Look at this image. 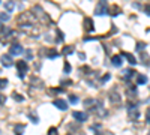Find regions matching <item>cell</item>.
I'll list each match as a JSON object with an SVG mask.
<instances>
[{
  "mask_svg": "<svg viewBox=\"0 0 150 135\" xmlns=\"http://www.w3.org/2000/svg\"><path fill=\"white\" fill-rule=\"evenodd\" d=\"M2 36H3V39H8V38H11V35H14V32H12V29H9V27H3L2 29Z\"/></svg>",
  "mask_w": 150,
  "mask_h": 135,
  "instance_id": "13",
  "label": "cell"
},
{
  "mask_svg": "<svg viewBox=\"0 0 150 135\" xmlns=\"http://www.w3.org/2000/svg\"><path fill=\"white\" fill-rule=\"evenodd\" d=\"M144 48H146V44L144 42H138V44H137V51H138V53H143Z\"/></svg>",
  "mask_w": 150,
  "mask_h": 135,
  "instance_id": "22",
  "label": "cell"
},
{
  "mask_svg": "<svg viewBox=\"0 0 150 135\" xmlns=\"http://www.w3.org/2000/svg\"><path fill=\"white\" fill-rule=\"evenodd\" d=\"M111 63H112V66H116V68H120V66L123 65V57H122L120 54H116V56H112V57H111Z\"/></svg>",
  "mask_w": 150,
  "mask_h": 135,
  "instance_id": "6",
  "label": "cell"
},
{
  "mask_svg": "<svg viewBox=\"0 0 150 135\" xmlns=\"http://www.w3.org/2000/svg\"><path fill=\"white\" fill-rule=\"evenodd\" d=\"M6 86H8V80H6V78H0V90L5 89Z\"/></svg>",
  "mask_w": 150,
  "mask_h": 135,
  "instance_id": "24",
  "label": "cell"
},
{
  "mask_svg": "<svg viewBox=\"0 0 150 135\" xmlns=\"http://www.w3.org/2000/svg\"><path fill=\"white\" fill-rule=\"evenodd\" d=\"M50 59H56V57H59V53L57 51H48V54H47Z\"/></svg>",
  "mask_w": 150,
  "mask_h": 135,
  "instance_id": "26",
  "label": "cell"
},
{
  "mask_svg": "<svg viewBox=\"0 0 150 135\" xmlns=\"http://www.w3.org/2000/svg\"><path fill=\"white\" fill-rule=\"evenodd\" d=\"M5 8H6L8 11H14L15 3H14V2H6V3H5Z\"/></svg>",
  "mask_w": 150,
  "mask_h": 135,
  "instance_id": "21",
  "label": "cell"
},
{
  "mask_svg": "<svg viewBox=\"0 0 150 135\" xmlns=\"http://www.w3.org/2000/svg\"><path fill=\"white\" fill-rule=\"evenodd\" d=\"M17 69H18V77L24 78V75H26L27 71H29V66H27L26 60H18L17 62Z\"/></svg>",
  "mask_w": 150,
  "mask_h": 135,
  "instance_id": "1",
  "label": "cell"
},
{
  "mask_svg": "<svg viewBox=\"0 0 150 135\" xmlns=\"http://www.w3.org/2000/svg\"><path fill=\"white\" fill-rule=\"evenodd\" d=\"M0 74H2V71H0Z\"/></svg>",
  "mask_w": 150,
  "mask_h": 135,
  "instance_id": "38",
  "label": "cell"
},
{
  "mask_svg": "<svg viewBox=\"0 0 150 135\" xmlns=\"http://www.w3.org/2000/svg\"><path fill=\"white\" fill-rule=\"evenodd\" d=\"M134 8L138 9V8H141V5H140V3H134Z\"/></svg>",
  "mask_w": 150,
  "mask_h": 135,
  "instance_id": "36",
  "label": "cell"
},
{
  "mask_svg": "<svg viewBox=\"0 0 150 135\" xmlns=\"http://www.w3.org/2000/svg\"><path fill=\"white\" fill-rule=\"evenodd\" d=\"M108 98H110V101H111L112 104H117V102H120V95H119L116 90H111V92L108 93Z\"/></svg>",
  "mask_w": 150,
  "mask_h": 135,
  "instance_id": "10",
  "label": "cell"
},
{
  "mask_svg": "<svg viewBox=\"0 0 150 135\" xmlns=\"http://www.w3.org/2000/svg\"><path fill=\"white\" fill-rule=\"evenodd\" d=\"M27 59H32V51L27 50Z\"/></svg>",
  "mask_w": 150,
  "mask_h": 135,
  "instance_id": "34",
  "label": "cell"
},
{
  "mask_svg": "<svg viewBox=\"0 0 150 135\" xmlns=\"http://www.w3.org/2000/svg\"><path fill=\"white\" fill-rule=\"evenodd\" d=\"M110 78H111V74H105V75H104V77L101 78V84H104V83H107V81H108Z\"/></svg>",
  "mask_w": 150,
  "mask_h": 135,
  "instance_id": "29",
  "label": "cell"
},
{
  "mask_svg": "<svg viewBox=\"0 0 150 135\" xmlns=\"http://www.w3.org/2000/svg\"><path fill=\"white\" fill-rule=\"evenodd\" d=\"M69 102H71L72 105H77V104H78V98L75 96V95H71V96H69Z\"/></svg>",
  "mask_w": 150,
  "mask_h": 135,
  "instance_id": "20",
  "label": "cell"
},
{
  "mask_svg": "<svg viewBox=\"0 0 150 135\" xmlns=\"http://www.w3.org/2000/svg\"><path fill=\"white\" fill-rule=\"evenodd\" d=\"M53 104H54V107H57L60 110V111H66V110H68V104L63 99H56Z\"/></svg>",
  "mask_w": 150,
  "mask_h": 135,
  "instance_id": "8",
  "label": "cell"
},
{
  "mask_svg": "<svg viewBox=\"0 0 150 135\" xmlns=\"http://www.w3.org/2000/svg\"><path fill=\"white\" fill-rule=\"evenodd\" d=\"M60 84H72L71 80H63V81H60Z\"/></svg>",
  "mask_w": 150,
  "mask_h": 135,
  "instance_id": "33",
  "label": "cell"
},
{
  "mask_svg": "<svg viewBox=\"0 0 150 135\" xmlns=\"http://www.w3.org/2000/svg\"><path fill=\"white\" fill-rule=\"evenodd\" d=\"M24 131H26V126H24V125H15L14 126V134L15 135H23L24 134Z\"/></svg>",
  "mask_w": 150,
  "mask_h": 135,
  "instance_id": "14",
  "label": "cell"
},
{
  "mask_svg": "<svg viewBox=\"0 0 150 135\" xmlns=\"http://www.w3.org/2000/svg\"><path fill=\"white\" fill-rule=\"evenodd\" d=\"M83 27H84L86 32H93V30H95V27H93V20L89 18V17H86L84 21H83Z\"/></svg>",
  "mask_w": 150,
  "mask_h": 135,
  "instance_id": "4",
  "label": "cell"
},
{
  "mask_svg": "<svg viewBox=\"0 0 150 135\" xmlns=\"http://www.w3.org/2000/svg\"><path fill=\"white\" fill-rule=\"evenodd\" d=\"M138 72H135V71H132V69H125L123 71V78L125 80H129V78H132V77H135Z\"/></svg>",
  "mask_w": 150,
  "mask_h": 135,
  "instance_id": "11",
  "label": "cell"
},
{
  "mask_svg": "<svg viewBox=\"0 0 150 135\" xmlns=\"http://www.w3.org/2000/svg\"><path fill=\"white\" fill-rule=\"evenodd\" d=\"M27 117H29V119L33 122V123H38V122H39V117H38V116H35L33 113H29V114H27Z\"/></svg>",
  "mask_w": 150,
  "mask_h": 135,
  "instance_id": "19",
  "label": "cell"
},
{
  "mask_svg": "<svg viewBox=\"0 0 150 135\" xmlns=\"http://www.w3.org/2000/svg\"><path fill=\"white\" fill-rule=\"evenodd\" d=\"M2 29H3V27H2V24H0V32H2Z\"/></svg>",
  "mask_w": 150,
  "mask_h": 135,
  "instance_id": "37",
  "label": "cell"
},
{
  "mask_svg": "<svg viewBox=\"0 0 150 135\" xmlns=\"http://www.w3.org/2000/svg\"><path fill=\"white\" fill-rule=\"evenodd\" d=\"M143 9H144V14H147V15L150 17V5H144Z\"/></svg>",
  "mask_w": 150,
  "mask_h": 135,
  "instance_id": "30",
  "label": "cell"
},
{
  "mask_svg": "<svg viewBox=\"0 0 150 135\" xmlns=\"http://www.w3.org/2000/svg\"><path fill=\"white\" fill-rule=\"evenodd\" d=\"M71 53H74V47H71V45H66L63 50H62V54H65V56H69Z\"/></svg>",
  "mask_w": 150,
  "mask_h": 135,
  "instance_id": "16",
  "label": "cell"
},
{
  "mask_svg": "<svg viewBox=\"0 0 150 135\" xmlns=\"http://www.w3.org/2000/svg\"><path fill=\"white\" fill-rule=\"evenodd\" d=\"M108 14L112 15V17H116L117 14H120V8H119L117 5H111V6L108 8Z\"/></svg>",
  "mask_w": 150,
  "mask_h": 135,
  "instance_id": "12",
  "label": "cell"
},
{
  "mask_svg": "<svg viewBox=\"0 0 150 135\" xmlns=\"http://www.w3.org/2000/svg\"><path fill=\"white\" fill-rule=\"evenodd\" d=\"M9 54H11V56H20V54H23V47H21V44H18V42L12 44L11 48H9Z\"/></svg>",
  "mask_w": 150,
  "mask_h": 135,
  "instance_id": "3",
  "label": "cell"
},
{
  "mask_svg": "<svg viewBox=\"0 0 150 135\" xmlns=\"http://www.w3.org/2000/svg\"><path fill=\"white\" fill-rule=\"evenodd\" d=\"M9 18H11V15L6 14V12H2V14H0V21H8Z\"/></svg>",
  "mask_w": 150,
  "mask_h": 135,
  "instance_id": "23",
  "label": "cell"
},
{
  "mask_svg": "<svg viewBox=\"0 0 150 135\" xmlns=\"http://www.w3.org/2000/svg\"><path fill=\"white\" fill-rule=\"evenodd\" d=\"M0 62H2V65L5 68L12 66V56L11 54H2V56H0Z\"/></svg>",
  "mask_w": 150,
  "mask_h": 135,
  "instance_id": "5",
  "label": "cell"
},
{
  "mask_svg": "<svg viewBox=\"0 0 150 135\" xmlns=\"http://www.w3.org/2000/svg\"><path fill=\"white\" fill-rule=\"evenodd\" d=\"M72 117L77 120V122H86L87 120V114L83 113V111H74L72 113Z\"/></svg>",
  "mask_w": 150,
  "mask_h": 135,
  "instance_id": "9",
  "label": "cell"
},
{
  "mask_svg": "<svg viewBox=\"0 0 150 135\" xmlns=\"http://www.w3.org/2000/svg\"><path fill=\"white\" fill-rule=\"evenodd\" d=\"M108 8L110 6L107 2H99L95 8V14L96 15H105V14H108Z\"/></svg>",
  "mask_w": 150,
  "mask_h": 135,
  "instance_id": "2",
  "label": "cell"
},
{
  "mask_svg": "<svg viewBox=\"0 0 150 135\" xmlns=\"http://www.w3.org/2000/svg\"><path fill=\"white\" fill-rule=\"evenodd\" d=\"M120 56H122V57H126L128 62H129L131 65H137V60H135V57H134L132 54H129V53H122Z\"/></svg>",
  "mask_w": 150,
  "mask_h": 135,
  "instance_id": "15",
  "label": "cell"
},
{
  "mask_svg": "<svg viewBox=\"0 0 150 135\" xmlns=\"http://www.w3.org/2000/svg\"><path fill=\"white\" fill-rule=\"evenodd\" d=\"M57 36H59V38L56 39V42H63V39H65V38H63V33H62L60 30H57Z\"/></svg>",
  "mask_w": 150,
  "mask_h": 135,
  "instance_id": "28",
  "label": "cell"
},
{
  "mask_svg": "<svg viewBox=\"0 0 150 135\" xmlns=\"http://www.w3.org/2000/svg\"><path fill=\"white\" fill-rule=\"evenodd\" d=\"M6 102V96H3V95H0V107H2L3 104Z\"/></svg>",
  "mask_w": 150,
  "mask_h": 135,
  "instance_id": "31",
  "label": "cell"
},
{
  "mask_svg": "<svg viewBox=\"0 0 150 135\" xmlns=\"http://www.w3.org/2000/svg\"><path fill=\"white\" fill-rule=\"evenodd\" d=\"M128 114H129V117H132V119H138V116H140V113H138V110H137V107L135 105H128Z\"/></svg>",
  "mask_w": 150,
  "mask_h": 135,
  "instance_id": "7",
  "label": "cell"
},
{
  "mask_svg": "<svg viewBox=\"0 0 150 135\" xmlns=\"http://www.w3.org/2000/svg\"><path fill=\"white\" fill-rule=\"evenodd\" d=\"M146 119H147V123H150V110L146 111Z\"/></svg>",
  "mask_w": 150,
  "mask_h": 135,
  "instance_id": "32",
  "label": "cell"
},
{
  "mask_svg": "<svg viewBox=\"0 0 150 135\" xmlns=\"http://www.w3.org/2000/svg\"><path fill=\"white\" fill-rule=\"evenodd\" d=\"M137 83H138V84H146L147 83V77L141 75V74H140V75H137Z\"/></svg>",
  "mask_w": 150,
  "mask_h": 135,
  "instance_id": "18",
  "label": "cell"
},
{
  "mask_svg": "<svg viewBox=\"0 0 150 135\" xmlns=\"http://www.w3.org/2000/svg\"><path fill=\"white\" fill-rule=\"evenodd\" d=\"M63 72H65V74H69V72H71V65H69V62H65V66H63Z\"/></svg>",
  "mask_w": 150,
  "mask_h": 135,
  "instance_id": "27",
  "label": "cell"
},
{
  "mask_svg": "<svg viewBox=\"0 0 150 135\" xmlns=\"http://www.w3.org/2000/svg\"><path fill=\"white\" fill-rule=\"evenodd\" d=\"M48 135H59V129L57 128H50L48 129Z\"/></svg>",
  "mask_w": 150,
  "mask_h": 135,
  "instance_id": "25",
  "label": "cell"
},
{
  "mask_svg": "<svg viewBox=\"0 0 150 135\" xmlns=\"http://www.w3.org/2000/svg\"><path fill=\"white\" fill-rule=\"evenodd\" d=\"M12 98H14L17 102H23V101H24V96L20 95V93H17V92H12Z\"/></svg>",
  "mask_w": 150,
  "mask_h": 135,
  "instance_id": "17",
  "label": "cell"
},
{
  "mask_svg": "<svg viewBox=\"0 0 150 135\" xmlns=\"http://www.w3.org/2000/svg\"><path fill=\"white\" fill-rule=\"evenodd\" d=\"M78 57H80V59H81V60H84V59H86V56H84V54H83V53H80V54H78Z\"/></svg>",
  "mask_w": 150,
  "mask_h": 135,
  "instance_id": "35",
  "label": "cell"
}]
</instances>
